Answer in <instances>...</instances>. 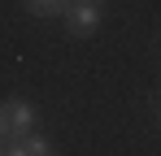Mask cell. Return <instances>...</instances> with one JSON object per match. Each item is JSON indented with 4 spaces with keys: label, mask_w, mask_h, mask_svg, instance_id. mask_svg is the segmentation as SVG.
<instances>
[{
    "label": "cell",
    "mask_w": 161,
    "mask_h": 156,
    "mask_svg": "<svg viewBox=\"0 0 161 156\" xmlns=\"http://www.w3.org/2000/svg\"><path fill=\"white\" fill-rule=\"evenodd\" d=\"M0 152H4V139H0Z\"/></svg>",
    "instance_id": "cell-5"
},
{
    "label": "cell",
    "mask_w": 161,
    "mask_h": 156,
    "mask_svg": "<svg viewBox=\"0 0 161 156\" xmlns=\"http://www.w3.org/2000/svg\"><path fill=\"white\" fill-rule=\"evenodd\" d=\"M61 18L70 26V35H92L100 26V0H65Z\"/></svg>",
    "instance_id": "cell-2"
},
{
    "label": "cell",
    "mask_w": 161,
    "mask_h": 156,
    "mask_svg": "<svg viewBox=\"0 0 161 156\" xmlns=\"http://www.w3.org/2000/svg\"><path fill=\"white\" fill-rule=\"evenodd\" d=\"M100 4H105V0H100Z\"/></svg>",
    "instance_id": "cell-6"
},
{
    "label": "cell",
    "mask_w": 161,
    "mask_h": 156,
    "mask_svg": "<svg viewBox=\"0 0 161 156\" xmlns=\"http://www.w3.org/2000/svg\"><path fill=\"white\" fill-rule=\"evenodd\" d=\"M4 152H9V156H48L53 143H48L44 134H31V130H26V134H18V139H9Z\"/></svg>",
    "instance_id": "cell-3"
},
{
    "label": "cell",
    "mask_w": 161,
    "mask_h": 156,
    "mask_svg": "<svg viewBox=\"0 0 161 156\" xmlns=\"http://www.w3.org/2000/svg\"><path fill=\"white\" fill-rule=\"evenodd\" d=\"M35 126V108L26 100H4L0 104V139L9 143V139H18V134H26Z\"/></svg>",
    "instance_id": "cell-1"
},
{
    "label": "cell",
    "mask_w": 161,
    "mask_h": 156,
    "mask_svg": "<svg viewBox=\"0 0 161 156\" xmlns=\"http://www.w3.org/2000/svg\"><path fill=\"white\" fill-rule=\"evenodd\" d=\"M22 4H26L35 18H57V13L65 9V0H22Z\"/></svg>",
    "instance_id": "cell-4"
}]
</instances>
